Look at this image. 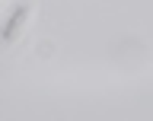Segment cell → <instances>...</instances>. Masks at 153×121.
Here are the masks:
<instances>
[{
	"instance_id": "1",
	"label": "cell",
	"mask_w": 153,
	"mask_h": 121,
	"mask_svg": "<svg viewBox=\"0 0 153 121\" xmlns=\"http://www.w3.org/2000/svg\"><path fill=\"white\" fill-rule=\"evenodd\" d=\"M29 3H16V10L10 13V19H7V26H3V42H13V38L19 35V29L26 26V19H29Z\"/></svg>"
}]
</instances>
